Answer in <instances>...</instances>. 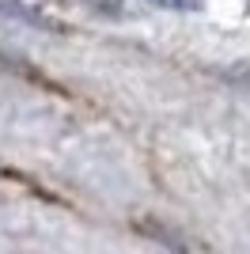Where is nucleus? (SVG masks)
<instances>
[{"instance_id": "obj_2", "label": "nucleus", "mask_w": 250, "mask_h": 254, "mask_svg": "<svg viewBox=\"0 0 250 254\" xmlns=\"http://www.w3.org/2000/svg\"><path fill=\"white\" fill-rule=\"evenodd\" d=\"M0 64H11V61H8V57H4V53H0Z\"/></svg>"}, {"instance_id": "obj_1", "label": "nucleus", "mask_w": 250, "mask_h": 254, "mask_svg": "<svg viewBox=\"0 0 250 254\" xmlns=\"http://www.w3.org/2000/svg\"><path fill=\"white\" fill-rule=\"evenodd\" d=\"M152 4H159V8H171V11H193L201 0H152Z\"/></svg>"}]
</instances>
